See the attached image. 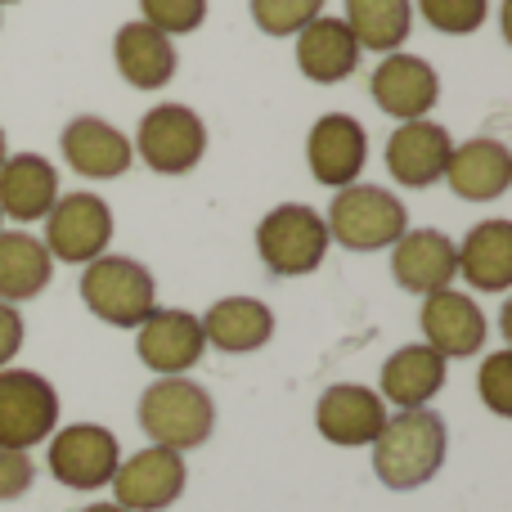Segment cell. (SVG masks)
<instances>
[{"instance_id": "cell-32", "label": "cell", "mask_w": 512, "mask_h": 512, "mask_svg": "<svg viewBox=\"0 0 512 512\" xmlns=\"http://www.w3.org/2000/svg\"><path fill=\"white\" fill-rule=\"evenodd\" d=\"M36 481V463L27 450H0V504L23 499Z\"/></svg>"}, {"instance_id": "cell-35", "label": "cell", "mask_w": 512, "mask_h": 512, "mask_svg": "<svg viewBox=\"0 0 512 512\" xmlns=\"http://www.w3.org/2000/svg\"><path fill=\"white\" fill-rule=\"evenodd\" d=\"M9 158V153H5V131H0V162H5Z\"/></svg>"}, {"instance_id": "cell-34", "label": "cell", "mask_w": 512, "mask_h": 512, "mask_svg": "<svg viewBox=\"0 0 512 512\" xmlns=\"http://www.w3.org/2000/svg\"><path fill=\"white\" fill-rule=\"evenodd\" d=\"M81 512H126V508H117L113 499H108V504H90V508H81Z\"/></svg>"}, {"instance_id": "cell-12", "label": "cell", "mask_w": 512, "mask_h": 512, "mask_svg": "<svg viewBox=\"0 0 512 512\" xmlns=\"http://www.w3.org/2000/svg\"><path fill=\"white\" fill-rule=\"evenodd\" d=\"M369 90L387 117H396V122H418V117H427L436 108V99H441V77H436V68L427 59H418V54L391 50V54H382V63L373 68Z\"/></svg>"}, {"instance_id": "cell-27", "label": "cell", "mask_w": 512, "mask_h": 512, "mask_svg": "<svg viewBox=\"0 0 512 512\" xmlns=\"http://www.w3.org/2000/svg\"><path fill=\"white\" fill-rule=\"evenodd\" d=\"M346 27L360 50L391 54L414 27V0H346Z\"/></svg>"}, {"instance_id": "cell-24", "label": "cell", "mask_w": 512, "mask_h": 512, "mask_svg": "<svg viewBox=\"0 0 512 512\" xmlns=\"http://www.w3.org/2000/svg\"><path fill=\"white\" fill-rule=\"evenodd\" d=\"M198 324H203L207 346H216L225 355H248V351H261L274 337V310L256 297H225Z\"/></svg>"}, {"instance_id": "cell-14", "label": "cell", "mask_w": 512, "mask_h": 512, "mask_svg": "<svg viewBox=\"0 0 512 512\" xmlns=\"http://www.w3.org/2000/svg\"><path fill=\"white\" fill-rule=\"evenodd\" d=\"M387 400L378 391L360 387V382H337L319 396L315 405V427L328 445H342V450H360V445H373L387 423Z\"/></svg>"}, {"instance_id": "cell-5", "label": "cell", "mask_w": 512, "mask_h": 512, "mask_svg": "<svg viewBox=\"0 0 512 512\" xmlns=\"http://www.w3.org/2000/svg\"><path fill=\"white\" fill-rule=\"evenodd\" d=\"M324 225H328V239L342 243V248L378 252V248H391V243L409 230V212L391 189L360 185V180H355V185L337 189Z\"/></svg>"}, {"instance_id": "cell-23", "label": "cell", "mask_w": 512, "mask_h": 512, "mask_svg": "<svg viewBox=\"0 0 512 512\" xmlns=\"http://www.w3.org/2000/svg\"><path fill=\"white\" fill-rule=\"evenodd\" d=\"M445 355H436L427 342L400 346L396 355H387L382 364V400H391L396 409H427V400L445 387Z\"/></svg>"}, {"instance_id": "cell-33", "label": "cell", "mask_w": 512, "mask_h": 512, "mask_svg": "<svg viewBox=\"0 0 512 512\" xmlns=\"http://www.w3.org/2000/svg\"><path fill=\"white\" fill-rule=\"evenodd\" d=\"M18 346H23V315L9 301H0V369H9Z\"/></svg>"}, {"instance_id": "cell-17", "label": "cell", "mask_w": 512, "mask_h": 512, "mask_svg": "<svg viewBox=\"0 0 512 512\" xmlns=\"http://www.w3.org/2000/svg\"><path fill=\"white\" fill-rule=\"evenodd\" d=\"M59 144H63V162L77 176H90V180H117L135 162L131 140L113 122H104V117H72L63 126Z\"/></svg>"}, {"instance_id": "cell-29", "label": "cell", "mask_w": 512, "mask_h": 512, "mask_svg": "<svg viewBox=\"0 0 512 512\" xmlns=\"http://www.w3.org/2000/svg\"><path fill=\"white\" fill-rule=\"evenodd\" d=\"M418 14L445 36H468L486 23L490 0H418Z\"/></svg>"}, {"instance_id": "cell-31", "label": "cell", "mask_w": 512, "mask_h": 512, "mask_svg": "<svg viewBox=\"0 0 512 512\" xmlns=\"http://www.w3.org/2000/svg\"><path fill=\"white\" fill-rule=\"evenodd\" d=\"M477 396L495 418H512V351L486 355L477 373Z\"/></svg>"}, {"instance_id": "cell-10", "label": "cell", "mask_w": 512, "mask_h": 512, "mask_svg": "<svg viewBox=\"0 0 512 512\" xmlns=\"http://www.w3.org/2000/svg\"><path fill=\"white\" fill-rule=\"evenodd\" d=\"M185 454L162 450V445H149V450L131 454V459L117 463L113 472V504L126 512H162L171 508L180 495H185Z\"/></svg>"}, {"instance_id": "cell-3", "label": "cell", "mask_w": 512, "mask_h": 512, "mask_svg": "<svg viewBox=\"0 0 512 512\" xmlns=\"http://www.w3.org/2000/svg\"><path fill=\"white\" fill-rule=\"evenodd\" d=\"M81 301L95 319L113 328H140L158 306V283H153L149 265L131 261V256H95L81 274Z\"/></svg>"}, {"instance_id": "cell-22", "label": "cell", "mask_w": 512, "mask_h": 512, "mask_svg": "<svg viewBox=\"0 0 512 512\" xmlns=\"http://www.w3.org/2000/svg\"><path fill=\"white\" fill-rule=\"evenodd\" d=\"M297 68L301 77L319 81V86H333V81H346L355 68H360V45H355L351 27L342 18L319 14L315 23H306L297 32Z\"/></svg>"}, {"instance_id": "cell-28", "label": "cell", "mask_w": 512, "mask_h": 512, "mask_svg": "<svg viewBox=\"0 0 512 512\" xmlns=\"http://www.w3.org/2000/svg\"><path fill=\"white\" fill-rule=\"evenodd\" d=\"M248 9L265 36H297L301 27L324 14V0H248Z\"/></svg>"}, {"instance_id": "cell-4", "label": "cell", "mask_w": 512, "mask_h": 512, "mask_svg": "<svg viewBox=\"0 0 512 512\" xmlns=\"http://www.w3.org/2000/svg\"><path fill=\"white\" fill-rule=\"evenodd\" d=\"M328 225L324 212L306 203H283L261 216L256 225V256L270 274L279 279H297V274H315L328 256Z\"/></svg>"}, {"instance_id": "cell-2", "label": "cell", "mask_w": 512, "mask_h": 512, "mask_svg": "<svg viewBox=\"0 0 512 512\" xmlns=\"http://www.w3.org/2000/svg\"><path fill=\"white\" fill-rule=\"evenodd\" d=\"M140 427L162 450H198L216 427V405L198 382L189 378H158L140 396Z\"/></svg>"}, {"instance_id": "cell-6", "label": "cell", "mask_w": 512, "mask_h": 512, "mask_svg": "<svg viewBox=\"0 0 512 512\" xmlns=\"http://www.w3.org/2000/svg\"><path fill=\"white\" fill-rule=\"evenodd\" d=\"M131 149L153 176H189L207 153V126L189 104H158L140 117Z\"/></svg>"}, {"instance_id": "cell-7", "label": "cell", "mask_w": 512, "mask_h": 512, "mask_svg": "<svg viewBox=\"0 0 512 512\" xmlns=\"http://www.w3.org/2000/svg\"><path fill=\"white\" fill-rule=\"evenodd\" d=\"M59 427V391L32 369H0V450H32Z\"/></svg>"}, {"instance_id": "cell-36", "label": "cell", "mask_w": 512, "mask_h": 512, "mask_svg": "<svg viewBox=\"0 0 512 512\" xmlns=\"http://www.w3.org/2000/svg\"><path fill=\"white\" fill-rule=\"evenodd\" d=\"M0 5H18V0H0Z\"/></svg>"}, {"instance_id": "cell-11", "label": "cell", "mask_w": 512, "mask_h": 512, "mask_svg": "<svg viewBox=\"0 0 512 512\" xmlns=\"http://www.w3.org/2000/svg\"><path fill=\"white\" fill-rule=\"evenodd\" d=\"M207 351V337L198 315L171 306H153V315L135 328V355L144 369H153L158 378H185Z\"/></svg>"}, {"instance_id": "cell-13", "label": "cell", "mask_w": 512, "mask_h": 512, "mask_svg": "<svg viewBox=\"0 0 512 512\" xmlns=\"http://www.w3.org/2000/svg\"><path fill=\"white\" fill-rule=\"evenodd\" d=\"M310 176L328 189H346L364 176L369 162V135L351 113H324L306 135Z\"/></svg>"}, {"instance_id": "cell-25", "label": "cell", "mask_w": 512, "mask_h": 512, "mask_svg": "<svg viewBox=\"0 0 512 512\" xmlns=\"http://www.w3.org/2000/svg\"><path fill=\"white\" fill-rule=\"evenodd\" d=\"M459 274L477 292H504L512 283V221H481L454 243Z\"/></svg>"}, {"instance_id": "cell-21", "label": "cell", "mask_w": 512, "mask_h": 512, "mask_svg": "<svg viewBox=\"0 0 512 512\" xmlns=\"http://www.w3.org/2000/svg\"><path fill=\"white\" fill-rule=\"evenodd\" d=\"M113 63H117V72H122L126 86L162 90L171 77H176V45H171V36H162L158 27H149L144 18H135V23L117 27Z\"/></svg>"}, {"instance_id": "cell-26", "label": "cell", "mask_w": 512, "mask_h": 512, "mask_svg": "<svg viewBox=\"0 0 512 512\" xmlns=\"http://www.w3.org/2000/svg\"><path fill=\"white\" fill-rule=\"evenodd\" d=\"M50 274H54V256L45 252L41 239H32L23 230L14 234L0 230V301L18 306V301L41 297Z\"/></svg>"}, {"instance_id": "cell-1", "label": "cell", "mask_w": 512, "mask_h": 512, "mask_svg": "<svg viewBox=\"0 0 512 512\" xmlns=\"http://www.w3.org/2000/svg\"><path fill=\"white\" fill-rule=\"evenodd\" d=\"M445 450H450V432L445 418L432 409H400L387 418L373 441V472L387 490H418L441 472Z\"/></svg>"}, {"instance_id": "cell-37", "label": "cell", "mask_w": 512, "mask_h": 512, "mask_svg": "<svg viewBox=\"0 0 512 512\" xmlns=\"http://www.w3.org/2000/svg\"><path fill=\"white\" fill-rule=\"evenodd\" d=\"M0 225H5V216H0Z\"/></svg>"}, {"instance_id": "cell-8", "label": "cell", "mask_w": 512, "mask_h": 512, "mask_svg": "<svg viewBox=\"0 0 512 512\" xmlns=\"http://www.w3.org/2000/svg\"><path fill=\"white\" fill-rule=\"evenodd\" d=\"M50 477L68 490H104L122 463V445L99 423H72L50 432Z\"/></svg>"}, {"instance_id": "cell-15", "label": "cell", "mask_w": 512, "mask_h": 512, "mask_svg": "<svg viewBox=\"0 0 512 512\" xmlns=\"http://www.w3.org/2000/svg\"><path fill=\"white\" fill-rule=\"evenodd\" d=\"M423 342L445 360H468L486 346V315L481 306L459 288H441L423 297Z\"/></svg>"}, {"instance_id": "cell-20", "label": "cell", "mask_w": 512, "mask_h": 512, "mask_svg": "<svg viewBox=\"0 0 512 512\" xmlns=\"http://www.w3.org/2000/svg\"><path fill=\"white\" fill-rule=\"evenodd\" d=\"M59 203V171L41 153H14L0 162V216L9 221H45Z\"/></svg>"}, {"instance_id": "cell-9", "label": "cell", "mask_w": 512, "mask_h": 512, "mask_svg": "<svg viewBox=\"0 0 512 512\" xmlns=\"http://www.w3.org/2000/svg\"><path fill=\"white\" fill-rule=\"evenodd\" d=\"M113 243V212L99 194H63L45 216V252L63 265H90Z\"/></svg>"}, {"instance_id": "cell-18", "label": "cell", "mask_w": 512, "mask_h": 512, "mask_svg": "<svg viewBox=\"0 0 512 512\" xmlns=\"http://www.w3.org/2000/svg\"><path fill=\"white\" fill-rule=\"evenodd\" d=\"M391 274L405 292H441L459 274V256H454V239L441 230H405L391 243Z\"/></svg>"}, {"instance_id": "cell-30", "label": "cell", "mask_w": 512, "mask_h": 512, "mask_svg": "<svg viewBox=\"0 0 512 512\" xmlns=\"http://www.w3.org/2000/svg\"><path fill=\"white\" fill-rule=\"evenodd\" d=\"M140 18L162 36H189L203 27L207 0H140Z\"/></svg>"}, {"instance_id": "cell-16", "label": "cell", "mask_w": 512, "mask_h": 512, "mask_svg": "<svg viewBox=\"0 0 512 512\" xmlns=\"http://www.w3.org/2000/svg\"><path fill=\"white\" fill-rule=\"evenodd\" d=\"M450 131L432 117H418V122H400L387 140V171L400 180L405 189H427L445 176V162H450Z\"/></svg>"}, {"instance_id": "cell-19", "label": "cell", "mask_w": 512, "mask_h": 512, "mask_svg": "<svg viewBox=\"0 0 512 512\" xmlns=\"http://www.w3.org/2000/svg\"><path fill=\"white\" fill-rule=\"evenodd\" d=\"M445 185L463 198V203H495L512 185V153L499 140H463L450 149L445 162Z\"/></svg>"}]
</instances>
